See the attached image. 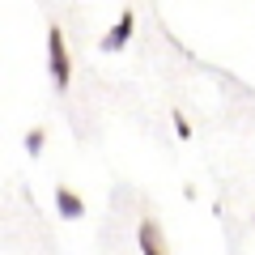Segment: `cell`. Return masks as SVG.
<instances>
[{"mask_svg": "<svg viewBox=\"0 0 255 255\" xmlns=\"http://www.w3.org/2000/svg\"><path fill=\"white\" fill-rule=\"evenodd\" d=\"M47 68H51L55 90H68L73 64H68V47H64V30H60V26H51V30H47Z\"/></svg>", "mask_w": 255, "mask_h": 255, "instance_id": "1", "label": "cell"}, {"mask_svg": "<svg viewBox=\"0 0 255 255\" xmlns=\"http://www.w3.org/2000/svg\"><path fill=\"white\" fill-rule=\"evenodd\" d=\"M132 30H136V13L124 9V13H119V21L102 34V51H124V47L132 43Z\"/></svg>", "mask_w": 255, "mask_h": 255, "instance_id": "2", "label": "cell"}, {"mask_svg": "<svg viewBox=\"0 0 255 255\" xmlns=\"http://www.w3.org/2000/svg\"><path fill=\"white\" fill-rule=\"evenodd\" d=\"M136 243H140V255H166L162 226H157L153 217H145V221H140V230H136Z\"/></svg>", "mask_w": 255, "mask_h": 255, "instance_id": "3", "label": "cell"}, {"mask_svg": "<svg viewBox=\"0 0 255 255\" xmlns=\"http://www.w3.org/2000/svg\"><path fill=\"white\" fill-rule=\"evenodd\" d=\"M55 209H60L64 217H85V200L73 187H55Z\"/></svg>", "mask_w": 255, "mask_h": 255, "instance_id": "4", "label": "cell"}, {"mask_svg": "<svg viewBox=\"0 0 255 255\" xmlns=\"http://www.w3.org/2000/svg\"><path fill=\"white\" fill-rule=\"evenodd\" d=\"M43 145H47V132H43V128L26 132V153H30V157H38V153H43Z\"/></svg>", "mask_w": 255, "mask_h": 255, "instance_id": "5", "label": "cell"}, {"mask_svg": "<svg viewBox=\"0 0 255 255\" xmlns=\"http://www.w3.org/2000/svg\"><path fill=\"white\" fill-rule=\"evenodd\" d=\"M174 132H179V136H183V140H187V136H191V124H187V119H183V115H179V119H174Z\"/></svg>", "mask_w": 255, "mask_h": 255, "instance_id": "6", "label": "cell"}]
</instances>
